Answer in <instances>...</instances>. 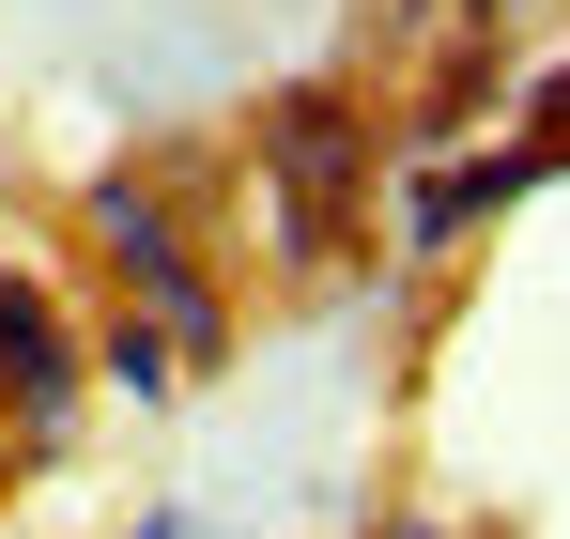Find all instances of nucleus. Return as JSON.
Masks as SVG:
<instances>
[{
	"mask_svg": "<svg viewBox=\"0 0 570 539\" xmlns=\"http://www.w3.org/2000/svg\"><path fill=\"white\" fill-rule=\"evenodd\" d=\"M78 216H94L108 263L139 277V324L170 340V370H216V355H232V308H216V277H200V247H186V216H170V185H155V170H94Z\"/></svg>",
	"mask_w": 570,
	"mask_h": 539,
	"instance_id": "f257e3e1",
	"label": "nucleus"
},
{
	"mask_svg": "<svg viewBox=\"0 0 570 539\" xmlns=\"http://www.w3.org/2000/svg\"><path fill=\"white\" fill-rule=\"evenodd\" d=\"M263 170H278V247H293V263H324V216H340L355 170H371V108L324 92V78L263 92Z\"/></svg>",
	"mask_w": 570,
	"mask_h": 539,
	"instance_id": "f03ea898",
	"label": "nucleus"
},
{
	"mask_svg": "<svg viewBox=\"0 0 570 539\" xmlns=\"http://www.w3.org/2000/svg\"><path fill=\"white\" fill-rule=\"evenodd\" d=\"M0 401H16L31 432L78 416V324L47 308V277H16V263H0Z\"/></svg>",
	"mask_w": 570,
	"mask_h": 539,
	"instance_id": "7ed1b4c3",
	"label": "nucleus"
},
{
	"mask_svg": "<svg viewBox=\"0 0 570 539\" xmlns=\"http://www.w3.org/2000/svg\"><path fill=\"white\" fill-rule=\"evenodd\" d=\"M524 185H556L540 155H524V139H509V155H463V170L432 155V170L401 185V247H416V263H432V247H463L478 216H493V200H524Z\"/></svg>",
	"mask_w": 570,
	"mask_h": 539,
	"instance_id": "20e7f679",
	"label": "nucleus"
},
{
	"mask_svg": "<svg viewBox=\"0 0 570 539\" xmlns=\"http://www.w3.org/2000/svg\"><path fill=\"white\" fill-rule=\"evenodd\" d=\"M108 385H124V401H170L186 370H170V340H155V324H108Z\"/></svg>",
	"mask_w": 570,
	"mask_h": 539,
	"instance_id": "39448f33",
	"label": "nucleus"
},
{
	"mask_svg": "<svg viewBox=\"0 0 570 539\" xmlns=\"http://www.w3.org/2000/svg\"><path fill=\"white\" fill-rule=\"evenodd\" d=\"M385 539H448V525H432V509H401V525H385Z\"/></svg>",
	"mask_w": 570,
	"mask_h": 539,
	"instance_id": "423d86ee",
	"label": "nucleus"
},
{
	"mask_svg": "<svg viewBox=\"0 0 570 539\" xmlns=\"http://www.w3.org/2000/svg\"><path fill=\"white\" fill-rule=\"evenodd\" d=\"M139 539H186V509H155V525H139Z\"/></svg>",
	"mask_w": 570,
	"mask_h": 539,
	"instance_id": "0eeeda50",
	"label": "nucleus"
},
{
	"mask_svg": "<svg viewBox=\"0 0 570 539\" xmlns=\"http://www.w3.org/2000/svg\"><path fill=\"white\" fill-rule=\"evenodd\" d=\"M478 16H493V0H478Z\"/></svg>",
	"mask_w": 570,
	"mask_h": 539,
	"instance_id": "6e6552de",
	"label": "nucleus"
}]
</instances>
